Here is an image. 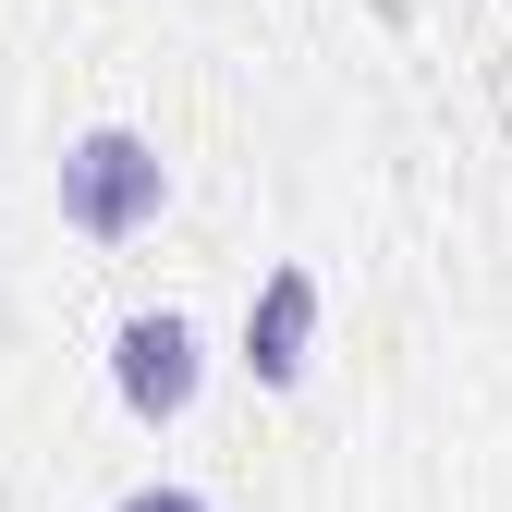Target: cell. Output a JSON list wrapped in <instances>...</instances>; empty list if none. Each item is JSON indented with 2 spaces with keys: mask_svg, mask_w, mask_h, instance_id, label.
I'll return each instance as SVG.
<instances>
[{
  "mask_svg": "<svg viewBox=\"0 0 512 512\" xmlns=\"http://www.w3.org/2000/svg\"><path fill=\"white\" fill-rule=\"evenodd\" d=\"M110 378H122V403H135L147 427H159V415H183V403H196V330H183L171 305L122 317V330H110Z\"/></svg>",
  "mask_w": 512,
  "mask_h": 512,
  "instance_id": "2",
  "label": "cell"
},
{
  "mask_svg": "<svg viewBox=\"0 0 512 512\" xmlns=\"http://www.w3.org/2000/svg\"><path fill=\"white\" fill-rule=\"evenodd\" d=\"M122 512H208V500H196V488H135Z\"/></svg>",
  "mask_w": 512,
  "mask_h": 512,
  "instance_id": "4",
  "label": "cell"
},
{
  "mask_svg": "<svg viewBox=\"0 0 512 512\" xmlns=\"http://www.w3.org/2000/svg\"><path fill=\"white\" fill-rule=\"evenodd\" d=\"M305 354H317V269H269L256 305H244V366L269 378V391H293Z\"/></svg>",
  "mask_w": 512,
  "mask_h": 512,
  "instance_id": "3",
  "label": "cell"
},
{
  "mask_svg": "<svg viewBox=\"0 0 512 512\" xmlns=\"http://www.w3.org/2000/svg\"><path fill=\"white\" fill-rule=\"evenodd\" d=\"M159 196H171V171H159V147L135 135V122H98V135L61 147V220H74L86 244H135L159 220Z\"/></svg>",
  "mask_w": 512,
  "mask_h": 512,
  "instance_id": "1",
  "label": "cell"
}]
</instances>
